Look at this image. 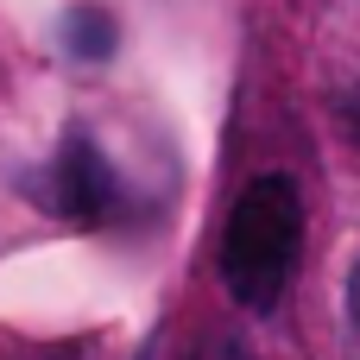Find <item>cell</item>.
I'll return each instance as SVG.
<instances>
[{
	"mask_svg": "<svg viewBox=\"0 0 360 360\" xmlns=\"http://www.w3.org/2000/svg\"><path fill=\"white\" fill-rule=\"evenodd\" d=\"M297 247H304V196L291 177L266 171L253 177L221 228V285L234 291V304L247 310H278L291 272H297Z\"/></svg>",
	"mask_w": 360,
	"mask_h": 360,
	"instance_id": "cell-1",
	"label": "cell"
},
{
	"mask_svg": "<svg viewBox=\"0 0 360 360\" xmlns=\"http://www.w3.org/2000/svg\"><path fill=\"white\" fill-rule=\"evenodd\" d=\"M114 171H108V158H101V146L89 139V133H70L63 146H57V158H51V171H44V202L57 209V215H70V221H101L108 209H114Z\"/></svg>",
	"mask_w": 360,
	"mask_h": 360,
	"instance_id": "cell-2",
	"label": "cell"
},
{
	"mask_svg": "<svg viewBox=\"0 0 360 360\" xmlns=\"http://www.w3.org/2000/svg\"><path fill=\"white\" fill-rule=\"evenodd\" d=\"M63 44H70V57H82V63H101V57H114V44H120V25H114V13H108V6L82 0V6H70V13H63Z\"/></svg>",
	"mask_w": 360,
	"mask_h": 360,
	"instance_id": "cell-3",
	"label": "cell"
},
{
	"mask_svg": "<svg viewBox=\"0 0 360 360\" xmlns=\"http://www.w3.org/2000/svg\"><path fill=\"white\" fill-rule=\"evenodd\" d=\"M184 360H253V348H247V342H234V335H209L202 348H190Z\"/></svg>",
	"mask_w": 360,
	"mask_h": 360,
	"instance_id": "cell-4",
	"label": "cell"
},
{
	"mask_svg": "<svg viewBox=\"0 0 360 360\" xmlns=\"http://www.w3.org/2000/svg\"><path fill=\"white\" fill-rule=\"evenodd\" d=\"M342 120L354 127V139H360V89H354V95H348V101H342Z\"/></svg>",
	"mask_w": 360,
	"mask_h": 360,
	"instance_id": "cell-5",
	"label": "cell"
},
{
	"mask_svg": "<svg viewBox=\"0 0 360 360\" xmlns=\"http://www.w3.org/2000/svg\"><path fill=\"white\" fill-rule=\"evenodd\" d=\"M348 316H354V329H360V266H354V278H348Z\"/></svg>",
	"mask_w": 360,
	"mask_h": 360,
	"instance_id": "cell-6",
	"label": "cell"
}]
</instances>
